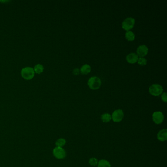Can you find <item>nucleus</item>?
<instances>
[{"instance_id":"2eb2a0df","label":"nucleus","mask_w":167,"mask_h":167,"mask_svg":"<svg viewBox=\"0 0 167 167\" xmlns=\"http://www.w3.org/2000/svg\"><path fill=\"white\" fill-rule=\"evenodd\" d=\"M34 71L36 74H40L42 73L44 71V67L41 64H38L36 65L34 68Z\"/></svg>"},{"instance_id":"6e6552de","label":"nucleus","mask_w":167,"mask_h":167,"mask_svg":"<svg viewBox=\"0 0 167 167\" xmlns=\"http://www.w3.org/2000/svg\"><path fill=\"white\" fill-rule=\"evenodd\" d=\"M149 52V48L145 45H140L137 48V55L140 58H144Z\"/></svg>"},{"instance_id":"f8f14e48","label":"nucleus","mask_w":167,"mask_h":167,"mask_svg":"<svg viewBox=\"0 0 167 167\" xmlns=\"http://www.w3.org/2000/svg\"><path fill=\"white\" fill-rule=\"evenodd\" d=\"M126 40L129 41H134L135 39V35L132 31H127L125 34Z\"/></svg>"},{"instance_id":"20e7f679","label":"nucleus","mask_w":167,"mask_h":167,"mask_svg":"<svg viewBox=\"0 0 167 167\" xmlns=\"http://www.w3.org/2000/svg\"><path fill=\"white\" fill-rule=\"evenodd\" d=\"M135 20L132 17H128L124 20L122 24V28L126 31H129L132 29L135 25Z\"/></svg>"},{"instance_id":"a211bd4d","label":"nucleus","mask_w":167,"mask_h":167,"mask_svg":"<svg viewBox=\"0 0 167 167\" xmlns=\"http://www.w3.org/2000/svg\"><path fill=\"white\" fill-rule=\"evenodd\" d=\"M89 163L91 166L95 167V166H97V165L98 163V161L97 160V158H94V157L91 158L89 161Z\"/></svg>"},{"instance_id":"423d86ee","label":"nucleus","mask_w":167,"mask_h":167,"mask_svg":"<svg viewBox=\"0 0 167 167\" xmlns=\"http://www.w3.org/2000/svg\"><path fill=\"white\" fill-rule=\"evenodd\" d=\"M111 117L114 122H120L124 118V112L121 109L116 110L114 111Z\"/></svg>"},{"instance_id":"9b49d317","label":"nucleus","mask_w":167,"mask_h":167,"mask_svg":"<svg viewBox=\"0 0 167 167\" xmlns=\"http://www.w3.org/2000/svg\"><path fill=\"white\" fill-rule=\"evenodd\" d=\"M91 71V68L88 64H84L80 68V72L82 75H87L88 74H89Z\"/></svg>"},{"instance_id":"6ab92c4d","label":"nucleus","mask_w":167,"mask_h":167,"mask_svg":"<svg viewBox=\"0 0 167 167\" xmlns=\"http://www.w3.org/2000/svg\"><path fill=\"white\" fill-rule=\"evenodd\" d=\"M161 100L162 101H163L164 102H167V93L165 92L162 93V95H161Z\"/></svg>"},{"instance_id":"9d476101","label":"nucleus","mask_w":167,"mask_h":167,"mask_svg":"<svg viewBox=\"0 0 167 167\" xmlns=\"http://www.w3.org/2000/svg\"><path fill=\"white\" fill-rule=\"evenodd\" d=\"M157 139L160 141H165L167 139V130L166 129H163L160 130L157 133Z\"/></svg>"},{"instance_id":"aec40b11","label":"nucleus","mask_w":167,"mask_h":167,"mask_svg":"<svg viewBox=\"0 0 167 167\" xmlns=\"http://www.w3.org/2000/svg\"><path fill=\"white\" fill-rule=\"evenodd\" d=\"M73 73L74 75H78L80 73V70L78 68H75L73 70Z\"/></svg>"},{"instance_id":"dca6fc26","label":"nucleus","mask_w":167,"mask_h":167,"mask_svg":"<svg viewBox=\"0 0 167 167\" xmlns=\"http://www.w3.org/2000/svg\"><path fill=\"white\" fill-rule=\"evenodd\" d=\"M66 143V141L65 139H64V138H59L55 142V145H56V147L62 148L63 146L65 145Z\"/></svg>"},{"instance_id":"f03ea898","label":"nucleus","mask_w":167,"mask_h":167,"mask_svg":"<svg viewBox=\"0 0 167 167\" xmlns=\"http://www.w3.org/2000/svg\"><path fill=\"white\" fill-rule=\"evenodd\" d=\"M35 72L33 68L29 67L24 68L21 72L22 78L26 80H31L35 76Z\"/></svg>"},{"instance_id":"4468645a","label":"nucleus","mask_w":167,"mask_h":167,"mask_svg":"<svg viewBox=\"0 0 167 167\" xmlns=\"http://www.w3.org/2000/svg\"><path fill=\"white\" fill-rule=\"evenodd\" d=\"M112 119L111 115L109 113H105L102 115L101 116V120L103 122H109Z\"/></svg>"},{"instance_id":"1a4fd4ad","label":"nucleus","mask_w":167,"mask_h":167,"mask_svg":"<svg viewBox=\"0 0 167 167\" xmlns=\"http://www.w3.org/2000/svg\"><path fill=\"white\" fill-rule=\"evenodd\" d=\"M138 55L135 53H130L126 56V60L129 63V64H134L135 63H136L138 61Z\"/></svg>"},{"instance_id":"39448f33","label":"nucleus","mask_w":167,"mask_h":167,"mask_svg":"<svg viewBox=\"0 0 167 167\" xmlns=\"http://www.w3.org/2000/svg\"><path fill=\"white\" fill-rule=\"evenodd\" d=\"M52 153L54 156L58 159H63L66 156V152L61 147H56L54 148Z\"/></svg>"},{"instance_id":"f257e3e1","label":"nucleus","mask_w":167,"mask_h":167,"mask_svg":"<svg viewBox=\"0 0 167 167\" xmlns=\"http://www.w3.org/2000/svg\"><path fill=\"white\" fill-rule=\"evenodd\" d=\"M87 85L91 89L94 90L98 89L101 87L102 81L98 77H91L88 80Z\"/></svg>"},{"instance_id":"0eeeda50","label":"nucleus","mask_w":167,"mask_h":167,"mask_svg":"<svg viewBox=\"0 0 167 167\" xmlns=\"http://www.w3.org/2000/svg\"><path fill=\"white\" fill-rule=\"evenodd\" d=\"M152 119L154 123L159 125L163 122L164 116L163 114L160 111H156L152 114Z\"/></svg>"},{"instance_id":"f3484780","label":"nucleus","mask_w":167,"mask_h":167,"mask_svg":"<svg viewBox=\"0 0 167 167\" xmlns=\"http://www.w3.org/2000/svg\"><path fill=\"white\" fill-rule=\"evenodd\" d=\"M138 64L140 65L141 66H144L147 65V60L144 58H138L137 61Z\"/></svg>"},{"instance_id":"ddd939ff","label":"nucleus","mask_w":167,"mask_h":167,"mask_svg":"<svg viewBox=\"0 0 167 167\" xmlns=\"http://www.w3.org/2000/svg\"><path fill=\"white\" fill-rule=\"evenodd\" d=\"M98 167H111L109 162L106 160L102 159L99 161L98 163Z\"/></svg>"},{"instance_id":"7ed1b4c3","label":"nucleus","mask_w":167,"mask_h":167,"mask_svg":"<svg viewBox=\"0 0 167 167\" xmlns=\"http://www.w3.org/2000/svg\"><path fill=\"white\" fill-rule=\"evenodd\" d=\"M149 91L152 96L157 97L162 94L163 92V88L158 84H153L149 87Z\"/></svg>"}]
</instances>
